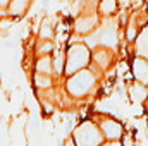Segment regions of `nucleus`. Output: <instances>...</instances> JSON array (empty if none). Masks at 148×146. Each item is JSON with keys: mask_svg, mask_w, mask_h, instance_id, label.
Instances as JSON below:
<instances>
[{"mask_svg": "<svg viewBox=\"0 0 148 146\" xmlns=\"http://www.w3.org/2000/svg\"><path fill=\"white\" fill-rule=\"evenodd\" d=\"M10 0H0V17L7 16V7H9Z\"/></svg>", "mask_w": 148, "mask_h": 146, "instance_id": "2eb2a0df", "label": "nucleus"}, {"mask_svg": "<svg viewBox=\"0 0 148 146\" xmlns=\"http://www.w3.org/2000/svg\"><path fill=\"white\" fill-rule=\"evenodd\" d=\"M100 24H102V16L98 12L79 14L74 19V33L79 36H90L100 28Z\"/></svg>", "mask_w": 148, "mask_h": 146, "instance_id": "39448f33", "label": "nucleus"}, {"mask_svg": "<svg viewBox=\"0 0 148 146\" xmlns=\"http://www.w3.org/2000/svg\"><path fill=\"white\" fill-rule=\"evenodd\" d=\"M91 64V48L84 41H77L69 45L66 52V65H64V76H71L81 69H86Z\"/></svg>", "mask_w": 148, "mask_h": 146, "instance_id": "f03ea898", "label": "nucleus"}, {"mask_svg": "<svg viewBox=\"0 0 148 146\" xmlns=\"http://www.w3.org/2000/svg\"><path fill=\"white\" fill-rule=\"evenodd\" d=\"M33 83H35V88L40 89V91L50 89V88H53V76H52V74L35 72V76H33Z\"/></svg>", "mask_w": 148, "mask_h": 146, "instance_id": "f8f14e48", "label": "nucleus"}, {"mask_svg": "<svg viewBox=\"0 0 148 146\" xmlns=\"http://www.w3.org/2000/svg\"><path fill=\"white\" fill-rule=\"evenodd\" d=\"M53 50H55V45H53L52 40H38L36 46H35V53L38 57L50 55V53H53Z\"/></svg>", "mask_w": 148, "mask_h": 146, "instance_id": "ddd939ff", "label": "nucleus"}, {"mask_svg": "<svg viewBox=\"0 0 148 146\" xmlns=\"http://www.w3.org/2000/svg\"><path fill=\"white\" fill-rule=\"evenodd\" d=\"M147 138H148V127H147Z\"/></svg>", "mask_w": 148, "mask_h": 146, "instance_id": "aec40b11", "label": "nucleus"}, {"mask_svg": "<svg viewBox=\"0 0 148 146\" xmlns=\"http://www.w3.org/2000/svg\"><path fill=\"white\" fill-rule=\"evenodd\" d=\"M35 72L41 74H52L55 76V69H53V55H41L38 57L35 62Z\"/></svg>", "mask_w": 148, "mask_h": 146, "instance_id": "9d476101", "label": "nucleus"}, {"mask_svg": "<svg viewBox=\"0 0 148 146\" xmlns=\"http://www.w3.org/2000/svg\"><path fill=\"white\" fill-rule=\"evenodd\" d=\"M102 146H122V139H112V141H103Z\"/></svg>", "mask_w": 148, "mask_h": 146, "instance_id": "dca6fc26", "label": "nucleus"}, {"mask_svg": "<svg viewBox=\"0 0 148 146\" xmlns=\"http://www.w3.org/2000/svg\"><path fill=\"white\" fill-rule=\"evenodd\" d=\"M147 86H148V84H147Z\"/></svg>", "mask_w": 148, "mask_h": 146, "instance_id": "412c9836", "label": "nucleus"}, {"mask_svg": "<svg viewBox=\"0 0 148 146\" xmlns=\"http://www.w3.org/2000/svg\"><path fill=\"white\" fill-rule=\"evenodd\" d=\"M38 40H53V28L50 26L48 19H45L40 26V31H38Z\"/></svg>", "mask_w": 148, "mask_h": 146, "instance_id": "4468645a", "label": "nucleus"}, {"mask_svg": "<svg viewBox=\"0 0 148 146\" xmlns=\"http://www.w3.org/2000/svg\"><path fill=\"white\" fill-rule=\"evenodd\" d=\"M129 96H131V100L134 103H141L143 105V102L148 98V86L138 83V81L131 83L129 84Z\"/></svg>", "mask_w": 148, "mask_h": 146, "instance_id": "1a4fd4ad", "label": "nucleus"}, {"mask_svg": "<svg viewBox=\"0 0 148 146\" xmlns=\"http://www.w3.org/2000/svg\"><path fill=\"white\" fill-rule=\"evenodd\" d=\"M100 69L91 62L86 69H81L77 72L71 74V76H64L66 77V84H64V89L67 91V95L73 98V100H79V98H86L90 96L97 84H98V77H100Z\"/></svg>", "mask_w": 148, "mask_h": 146, "instance_id": "f257e3e1", "label": "nucleus"}, {"mask_svg": "<svg viewBox=\"0 0 148 146\" xmlns=\"http://www.w3.org/2000/svg\"><path fill=\"white\" fill-rule=\"evenodd\" d=\"M114 60H115V53H114V50H112L110 46L98 45V46H95V48L91 50V62H93L102 72H105V71L110 67L112 64H114Z\"/></svg>", "mask_w": 148, "mask_h": 146, "instance_id": "423d86ee", "label": "nucleus"}, {"mask_svg": "<svg viewBox=\"0 0 148 146\" xmlns=\"http://www.w3.org/2000/svg\"><path fill=\"white\" fill-rule=\"evenodd\" d=\"M95 122L98 124V127H100V131H102L105 141L122 139V136H124V132H126L124 126H122L117 119H114L112 115H107V113H98V115H95Z\"/></svg>", "mask_w": 148, "mask_h": 146, "instance_id": "20e7f679", "label": "nucleus"}, {"mask_svg": "<svg viewBox=\"0 0 148 146\" xmlns=\"http://www.w3.org/2000/svg\"><path fill=\"white\" fill-rule=\"evenodd\" d=\"M62 146H77V145L74 143V139H73V138H67V139L64 141V145H62Z\"/></svg>", "mask_w": 148, "mask_h": 146, "instance_id": "f3484780", "label": "nucleus"}, {"mask_svg": "<svg viewBox=\"0 0 148 146\" xmlns=\"http://www.w3.org/2000/svg\"><path fill=\"white\" fill-rule=\"evenodd\" d=\"M145 7H147V10H148V0H145Z\"/></svg>", "mask_w": 148, "mask_h": 146, "instance_id": "6ab92c4d", "label": "nucleus"}, {"mask_svg": "<svg viewBox=\"0 0 148 146\" xmlns=\"http://www.w3.org/2000/svg\"><path fill=\"white\" fill-rule=\"evenodd\" d=\"M143 110H145V113L148 115V98L145 100V102H143Z\"/></svg>", "mask_w": 148, "mask_h": 146, "instance_id": "a211bd4d", "label": "nucleus"}, {"mask_svg": "<svg viewBox=\"0 0 148 146\" xmlns=\"http://www.w3.org/2000/svg\"><path fill=\"white\" fill-rule=\"evenodd\" d=\"M31 2H33V0H10V3H9V7H7V16H10V17H14V19H16V17H23V16L28 12Z\"/></svg>", "mask_w": 148, "mask_h": 146, "instance_id": "6e6552de", "label": "nucleus"}, {"mask_svg": "<svg viewBox=\"0 0 148 146\" xmlns=\"http://www.w3.org/2000/svg\"><path fill=\"white\" fill-rule=\"evenodd\" d=\"M71 138L77 146H102L105 141V138L95 120H84L79 126H76Z\"/></svg>", "mask_w": 148, "mask_h": 146, "instance_id": "7ed1b4c3", "label": "nucleus"}, {"mask_svg": "<svg viewBox=\"0 0 148 146\" xmlns=\"http://www.w3.org/2000/svg\"><path fill=\"white\" fill-rule=\"evenodd\" d=\"M119 12V0H98V14L102 17H114Z\"/></svg>", "mask_w": 148, "mask_h": 146, "instance_id": "9b49d317", "label": "nucleus"}, {"mask_svg": "<svg viewBox=\"0 0 148 146\" xmlns=\"http://www.w3.org/2000/svg\"><path fill=\"white\" fill-rule=\"evenodd\" d=\"M131 76L134 81L148 84V59L143 55H134L131 60Z\"/></svg>", "mask_w": 148, "mask_h": 146, "instance_id": "0eeeda50", "label": "nucleus"}]
</instances>
